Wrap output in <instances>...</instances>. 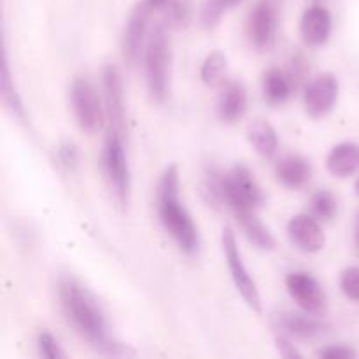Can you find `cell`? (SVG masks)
I'll use <instances>...</instances> for the list:
<instances>
[{
  "label": "cell",
  "instance_id": "obj_18",
  "mask_svg": "<svg viewBox=\"0 0 359 359\" xmlns=\"http://www.w3.org/2000/svg\"><path fill=\"white\" fill-rule=\"evenodd\" d=\"M279 325L283 332H286L287 337H294L300 340H312L316 337H321L323 333L328 330L325 323L316 319L312 314H294V312H287V314L280 316Z\"/></svg>",
  "mask_w": 359,
  "mask_h": 359
},
{
  "label": "cell",
  "instance_id": "obj_2",
  "mask_svg": "<svg viewBox=\"0 0 359 359\" xmlns=\"http://www.w3.org/2000/svg\"><path fill=\"white\" fill-rule=\"evenodd\" d=\"M181 181L177 165L165 168L156 189V209L161 226L174 238L177 248L186 255H195L200 249V233L195 221L182 205Z\"/></svg>",
  "mask_w": 359,
  "mask_h": 359
},
{
  "label": "cell",
  "instance_id": "obj_26",
  "mask_svg": "<svg viewBox=\"0 0 359 359\" xmlns=\"http://www.w3.org/2000/svg\"><path fill=\"white\" fill-rule=\"evenodd\" d=\"M340 290L349 300L359 302V266H349L340 276Z\"/></svg>",
  "mask_w": 359,
  "mask_h": 359
},
{
  "label": "cell",
  "instance_id": "obj_20",
  "mask_svg": "<svg viewBox=\"0 0 359 359\" xmlns=\"http://www.w3.org/2000/svg\"><path fill=\"white\" fill-rule=\"evenodd\" d=\"M235 216L241 223L244 235L255 248L262 249V251H272L276 248V237L256 216V210H245V212H238Z\"/></svg>",
  "mask_w": 359,
  "mask_h": 359
},
{
  "label": "cell",
  "instance_id": "obj_24",
  "mask_svg": "<svg viewBox=\"0 0 359 359\" xmlns=\"http://www.w3.org/2000/svg\"><path fill=\"white\" fill-rule=\"evenodd\" d=\"M309 207H311V214L318 221H332L335 219L337 212H339V202L328 189L314 193Z\"/></svg>",
  "mask_w": 359,
  "mask_h": 359
},
{
  "label": "cell",
  "instance_id": "obj_10",
  "mask_svg": "<svg viewBox=\"0 0 359 359\" xmlns=\"http://www.w3.org/2000/svg\"><path fill=\"white\" fill-rule=\"evenodd\" d=\"M102 88H104V104L107 119L112 132L125 137L126 133V107L125 91H123L121 74L118 67L107 65L102 74Z\"/></svg>",
  "mask_w": 359,
  "mask_h": 359
},
{
  "label": "cell",
  "instance_id": "obj_31",
  "mask_svg": "<svg viewBox=\"0 0 359 359\" xmlns=\"http://www.w3.org/2000/svg\"><path fill=\"white\" fill-rule=\"evenodd\" d=\"M147 2H149V6L153 7V9H160V7L167 6L170 0H147Z\"/></svg>",
  "mask_w": 359,
  "mask_h": 359
},
{
  "label": "cell",
  "instance_id": "obj_13",
  "mask_svg": "<svg viewBox=\"0 0 359 359\" xmlns=\"http://www.w3.org/2000/svg\"><path fill=\"white\" fill-rule=\"evenodd\" d=\"M287 235L297 249L302 252L314 255L326 244L325 231L312 214H297L287 223Z\"/></svg>",
  "mask_w": 359,
  "mask_h": 359
},
{
  "label": "cell",
  "instance_id": "obj_33",
  "mask_svg": "<svg viewBox=\"0 0 359 359\" xmlns=\"http://www.w3.org/2000/svg\"><path fill=\"white\" fill-rule=\"evenodd\" d=\"M354 189H356V195L359 196V179L356 181V184H354Z\"/></svg>",
  "mask_w": 359,
  "mask_h": 359
},
{
  "label": "cell",
  "instance_id": "obj_1",
  "mask_svg": "<svg viewBox=\"0 0 359 359\" xmlns=\"http://www.w3.org/2000/svg\"><path fill=\"white\" fill-rule=\"evenodd\" d=\"M58 297L63 314L74 330L97 351L119 354L121 346L109 335L104 312L86 287L72 277H63L58 284Z\"/></svg>",
  "mask_w": 359,
  "mask_h": 359
},
{
  "label": "cell",
  "instance_id": "obj_8",
  "mask_svg": "<svg viewBox=\"0 0 359 359\" xmlns=\"http://www.w3.org/2000/svg\"><path fill=\"white\" fill-rule=\"evenodd\" d=\"M286 290L290 297L293 298L294 304L304 312L312 316L325 314L326 293L319 280L307 272H291L286 277Z\"/></svg>",
  "mask_w": 359,
  "mask_h": 359
},
{
  "label": "cell",
  "instance_id": "obj_4",
  "mask_svg": "<svg viewBox=\"0 0 359 359\" xmlns=\"http://www.w3.org/2000/svg\"><path fill=\"white\" fill-rule=\"evenodd\" d=\"M123 140L125 137L109 130L102 149V168L118 203L126 207L130 200V167Z\"/></svg>",
  "mask_w": 359,
  "mask_h": 359
},
{
  "label": "cell",
  "instance_id": "obj_6",
  "mask_svg": "<svg viewBox=\"0 0 359 359\" xmlns=\"http://www.w3.org/2000/svg\"><path fill=\"white\" fill-rule=\"evenodd\" d=\"M224 202L235 214L256 210L265 203L262 188L245 165H235L224 174Z\"/></svg>",
  "mask_w": 359,
  "mask_h": 359
},
{
  "label": "cell",
  "instance_id": "obj_16",
  "mask_svg": "<svg viewBox=\"0 0 359 359\" xmlns=\"http://www.w3.org/2000/svg\"><path fill=\"white\" fill-rule=\"evenodd\" d=\"M276 177L287 189L305 188L312 179L311 161L300 154H287L277 161Z\"/></svg>",
  "mask_w": 359,
  "mask_h": 359
},
{
  "label": "cell",
  "instance_id": "obj_27",
  "mask_svg": "<svg viewBox=\"0 0 359 359\" xmlns=\"http://www.w3.org/2000/svg\"><path fill=\"white\" fill-rule=\"evenodd\" d=\"M37 347H39V354H41L42 358H48V359L65 358V353H63V349L60 347L58 340H56L49 332H42L41 335L37 337Z\"/></svg>",
  "mask_w": 359,
  "mask_h": 359
},
{
  "label": "cell",
  "instance_id": "obj_28",
  "mask_svg": "<svg viewBox=\"0 0 359 359\" xmlns=\"http://www.w3.org/2000/svg\"><path fill=\"white\" fill-rule=\"evenodd\" d=\"M58 160L67 170H74L79 163V149H77L76 144L65 142L60 146L58 149Z\"/></svg>",
  "mask_w": 359,
  "mask_h": 359
},
{
  "label": "cell",
  "instance_id": "obj_14",
  "mask_svg": "<svg viewBox=\"0 0 359 359\" xmlns=\"http://www.w3.org/2000/svg\"><path fill=\"white\" fill-rule=\"evenodd\" d=\"M332 14L325 6H311L305 9L300 21L302 39L311 48H318L328 42L332 35Z\"/></svg>",
  "mask_w": 359,
  "mask_h": 359
},
{
  "label": "cell",
  "instance_id": "obj_17",
  "mask_svg": "<svg viewBox=\"0 0 359 359\" xmlns=\"http://www.w3.org/2000/svg\"><path fill=\"white\" fill-rule=\"evenodd\" d=\"M326 168L330 174L339 179H346L356 174L359 170V144H337L326 156Z\"/></svg>",
  "mask_w": 359,
  "mask_h": 359
},
{
  "label": "cell",
  "instance_id": "obj_7",
  "mask_svg": "<svg viewBox=\"0 0 359 359\" xmlns=\"http://www.w3.org/2000/svg\"><path fill=\"white\" fill-rule=\"evenodd\" d=\"M221 245H223L224 259H226L228 270H230V277L233 280L235 287L244 298L245 304L252 309L255 312H262V297H259L258 284L252 279L249 273L248 266H245L244 259H242V252L238 249L237 237H235L231 228H224L223 235H221Z\"/></svg>",
  "mask_w": 359,
  "mask_h": 359
},
{
  "label": "cell",
  "instance_id": "obj_30",
  "mask_svg": "<svg viewBox=\"0 0 359 359\" xmlns=\"http://www.w3.org/2000/svg\"><path fill=\"white\" fill-rule=\"evenodd\" d=\"M277 349H279L280 356L283 358H287V359H293V358H302V353L297 349V347L291 344L290 339H286V337H279L277 339Z\"/></svg>",
  "mask_w": 359,
  "mask_h": 359
},
{
  "label": "cell",
  "instance_id": "obj_9",
  "mask_svg": "<svg viewBox=\"0 0 359 359\" xmlns=\"http://www.w3.org/2000/svg\"><path fill=\"white\" fill-rule=\"evenodd\" d=\"M340 84L335 74L323 72L318 74L311 83L305 86L304 105L311 118H325L339 100Z\"/></svg>",
  "mask_w": 359,
  "mask_h": 359
},
{
  "label": "cell",
  "instance_id": "obj_15",
  "mask_svg": "<svg viewBox=\"0 0 359 359\" xmlns=\"http://www.w3.org/2000/svg\"><path fill=\"white\" fill-rule=\"evenodd\" d=\"M248 111V90L241 81H228L217 98V114L224 123H237Z\"/></svg>",
  "mask_w": 359,
  "mask_h": 359
},
{
  "label": "cell",
  "instance_id": "obj_23",
  "mask_svg": "<svg viewBox=\"0 0 359 359\" xmlns=\"http://www.w3.org/2000/svg\"><path fill=\"white\" fill-rule=\"evenodd\" d=\"M228 60L221 51H212L205 56L200 69V79L207 86H217L223 81L224 72H226Z\"/></svg>",
  "mask_w": 359,
  "mask_h": 359
},
{
  "label": "cell",
  "instance_id": "obj_19",
  "mask_svg": "<svg viewBox=\"0 0 359 359\" xmlns=\"http://www.w3.org/2000/svg\"><path fill=\"white\" fill-rule=\"evenodd\" d=\"M248 139L256 153L266 160L276 156L277 149H279V137H277L276 128L266 119L258 118L251 121L248 128Z\"/></svg>",
  "mask_w": 359,
  "mask_h": 359
},
{
  "label": "cell",
  "instance_id": "obj_21",
  "mask_svg": "<svg viewBox=\"0 0 359 359\" xmlns=\"http://www.w3.org/2000/svg\"><path fill=\"white\" fill-rule=\"evenodd\" d=\"M293 88L290 76L284 70L270 69L263 74V97L269 104H284L293 93Z\"/></svg>",
  "mask_w": 359,
  "mask_h": 359
},
{
  "label": "cell",
  "instance_id": "obj_5",
  "mask_svg": "<svg viewBox=\"0 0 359 359\" xmlns=\"http://www.w3.org/2000/svg\"><path fill=\"white\" fill-rule=\"evenodd\" d=\"M70 105L79 128L86 133H98L105 125V104L97 88L84 77H77L70 86Z\"/></svg>",
  "mask_w": 359,
  "mask_h": 359
},
{
  "label": "cell",
  "instance_id": "obj_29",
  "mask_svg": "<svg viewBox=\"0 0 359 359\" xmlns=\"http://www.w3.org/2000/svg\"><path fill=\"white\" fill-rule=\"evenodd\" d=\"M318 356L325 359H351L356 358L358 353L349 346H328L319 351Z\"/></svg>",
  "mask_w": 359,
  "mask_h": 359
},
{
  "label": "cell",
  "instance_id": "obj_3",
  "mask_svg": "<svg viewBox=\"0 0 359 359\" xmlns=\"http://www.w3.org/2000/svg\"><path fill=\"white\" fill-rule=\"evenodd\" d=\"M144 67L151 97L158 102H165L168 97L172 67V42L165 23H158L147 35Z\"/></svg>",
  "mask_w": 359,
  "mask_h": 359
},
{
  "label": "cell",
  "instance_id": "obj_34",
  "mask_svg": "<svg viewBox=\"0 0 359 359\" xmlns=\"http://www.w3.org/2000/svg\"><path fill=\"white\" fill-rule=\"evenodd\" d=\"M273 2H276V4H279V2H280V0H273Z\"/></svg>",
  "mask_w": 359,
  "mask_h": 359
},
{
  "label": "cell",
  "instance_id": "obj_32",
  "mask_svg": "<svg viewBox=\"0 0 359 359\" xmlns=\"http://www.w3.org/2000/svg\"><path fill=\"white\" fill-rule=\"evenodd\" d=\"M354 251H356L359 258V224L356 226V230H354Z\"/></svg>",
  "mask_w": 359,
  "mask_h": 359
},
{
  "label": "cell",
  "instance_id": "obj_22",
  "mask_svg": "<svg viewBox=\"0 0 359 359\" xmlns=\"http://www.w3.org/2000/svg\"><path fill=\"white\" fill-rule=\"evenodd\" d=\"M2 100L14 118L25 119L23 102H21L20 93H18L13 76H11L9 60H7L6 53H4V63H2Z\"/></svg>",
  "mask_w": 359,
  "mask_h": 359
},
{
  "label": "cell",
  "instance_id": "obj_25",
  "mask_svg": "<svg viewBox=\"0 0 359 359\" xmlns=\"http://www.w3.org/2000/svg\"><path fill=\"white\" fill-rule=\"evenodd\" d=\"M244 0H205L200 9V23L205 28H214L221 21L223 14L233 7L241 6Z\"/></svg>",
  "mask_w": 359,
  "mask_h": 359
},
{
  "label": "cell",
  "instance_id": "obj_12",
  "mask_svg": "<svg viewBox=\"0 0 359 359\" xmlns=\"http://www.w3.org/2000/svg\"><path fill=\"white\" fill-rule=\"evenodd\" d=\"M153 7L147 0L137 4L135 9L130 13L128 23L125 28V37H123V53L130 63H135L139 60L142 48H146L147 42V23L153 13Z\"/></svg>",
  "mask_w": 359,
  "mask_h": 359
},
{
  "label": "cell",
  "instance_id": "obj_11",
  "mask_svg": "<svg viewBox=\"0 0 359 359\" xmlns=\"http://www.w3.org/2000/svg\"><path fill=\"white\" fill-rule=\"evenodd\" d=\"M279 11L273 0H259L248 18V37L256 49H269L276 41Z\"/></svg>",
  "mask_w": 359,
  "mask_h": 359
}]
</instances>
